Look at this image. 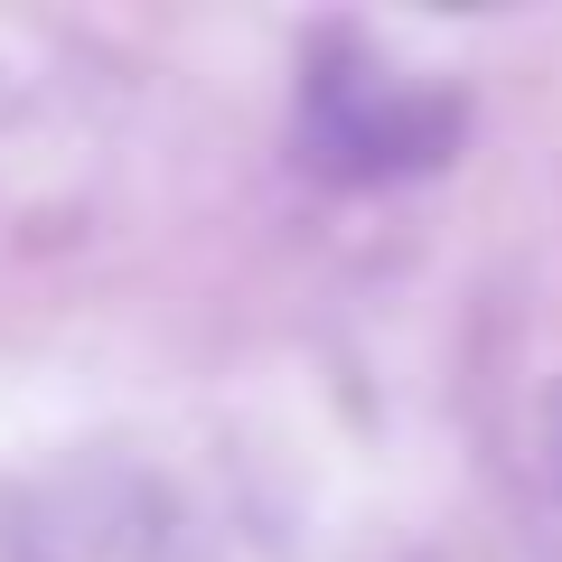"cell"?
Segmentation results:
<instances>
[{"label": "cell", "instance_id": "6da1fadb", "mask_svg": "<svg viewBox=\"0 0 562 562\" xmlns=\"http://www.w3.org/2000/svg\"><path fill=\"white\" fill-rule=\"evenodd\" d=\"M301 140L319 169H347V179L431 169L460 140V103L413 85L403 66L366 57L357 38H328L310 57V85H301Z\"/></svg>", "mask_w": 562, "mask_h": 562}, {"label": "cell", "instance_id": "3957f363", "mask_svg": "<svg viewBox=\"0 0 562 562\" xmlns=\"http://www.w3.org/2000/svg\"><path fill=\"white\" fill-rule=\"evenodd\" d=\"M553 479H562V394H553Z\"/></svg>", "mask_w": 562, "mask_h": 562}, {"label": "cell", "instance_id": "7a4b0ae2", "mask_svg": "<svg viewBox=\"0 0 562 562\" xmlns=\"http://www.w3.org/2000/svg\"><path fill=\"white\" fill-rule=\"evenodd\" d=\"M10 553L20 562H206L179 497L160 479H140V469H113V460L47 479L20 506V525H10Z\"/></svg>", "mask_w": 562, "mask_h": 562}]
</instances>
